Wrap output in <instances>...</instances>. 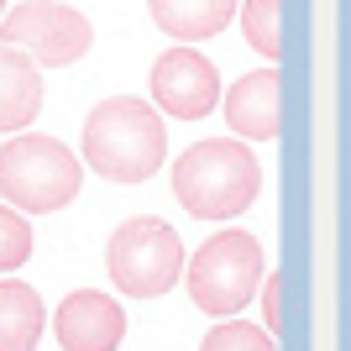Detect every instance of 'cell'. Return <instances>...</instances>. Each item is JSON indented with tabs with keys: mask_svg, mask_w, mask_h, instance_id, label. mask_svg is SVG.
I'll use <instances>...</instances> for the list:
<instances>
[{
	"mask_svg": "<svg viewBox=\"0 0 351 351\" xmlns=\"http://www.w3.org/2000/svg\"><path fill=\"white\" fill-rule=\"evenodd\" d=\"M168 158V126L147 100L110 95L84 121V162L110 184H147Z\"/></svg>",
	"mask_w": 351,
	"mask_h": 351,
	"instance_id": "6da1fadb",
	"label": "cell"
},
{
	"mask_svg": "<svg viewBox=\"0 0 351 351\" xmlns=\"http://www.w3.org/2000/svg\"><path fill=\"white\" fill-rule=\"evenodd\" d=\"M263 189V168L252 158L247 142L231 136H210L194 142L184 158L173 162V194L178 205L199 220H236L241 210H252Z\"/></svg>",
	"mask_w": 351,
	"mask_h": 351,
	"instance_id": "7a4b0ae2",
	"label": "cell"
},
{
	"mask_svg": "<svg viewBox=\"0 0 351 351\" xmlns=\"http://www.w3.org/2000/svg\"><path fill=\"white\" fill-rule=\"evenodd\" d=\"M79 184H84V168H79V158H73L63 142H53V136L43 132H16L11 142L0 147V194H5V205L11 210H37V215H47V210H63L79 194Z\"/></svg>",
	"mask_w": 351,
	"mask_h": 351,
	"instance_id": "3957f363",
	"label": "cell"
},
{
	"mask_svg": "<svg viewBox=\"0 0 351 351\" xmlns=\"http://www.w3.org/2000/svg\"><path fill=\"white\" fill-rule=\"evenodd\" d=\"M184 283H189L194 309H205L215 320L247 309V299L257 293V283H263V247H257V236L252 231H215L205 247L189 257Z\"/></svg>",
	"mask_w": 351,
	"mask_h": 351,
	"instance_id": "277c9868",
	"label": "cell"
},
{
	"mask_svg": "<svg viewBox=\"0 0 351 351\" xmlns=\"http://www.w3.org/2000/svg\"><path fill=\"white\" fill-rule=\"evenodd\" d=\"M105 267H110V283L132 299H158L178 283L184 273V241L168 220L158 215H136L126 226H116L110 247H105Z\"/></svg>",
	"mask_w": 351,
	"mask_h": 351,
	"instance_id": "5b68a950",
	"label": "cell"
},
{
	"mask_svg": "<svg viewBox=\"0 0 351 351\" xmlns=\"http://www.w3.org/2000/svg\"><path fill=\"white\" fill-rule=\"evenodd\" d=\"M0 43L27 53L37 69H63L79 63L95 47V27L89 16H79L73 5L58 0H21L11 16H0Z\"/></svg>",
	"mask_w": 351,
	"mask_h": 351,
	"instance_id": "8992f818",
	"label": "cell"
},
{
	"mask_svg": "<svg viewBox=\"0 0 351 351\" xmlns=\"http://www.w3.org/2000/svg\"><path fill=\"white\" fill-rule=\"evenodd\" d=\"M152 105L178 121H199L220 105V73L194 47H168L152 63Z\"/></svg>",
	"mask_w": 351,
	"mask_h": 351,
	"instance_id": "52a82bcc",
	"label": "cell"
},
{
	"mask_svg": "<svg viewBox=\"0 0 351 351\" xmlns=\"http://www.w3.org/2000/svg\"><path fill=\"white\" fill-rule=\"evenodd\" d=\"M53 330H58L63 351H116L121 336H126V315H121V304L110 293L79 289V293H69L58 304Z\"/></svg>",
	"mask_w": 351,
	"mask_h": 351,
	"instance_id": "ba28073f",
	"label": "cell"
},
{
	"mask_svg": "<svg viewBox=\"0 0 351 351\" xmlns=\"http://www.w3.org/2000/svg\"><path fill=\"white\" fill-rule=\"evenodd\" d=\"M278 69L267 63V69L247 73V79H236L231 95H226V121H231L236 136H247V142H273L283 132L278 126Z\"/></svg>",
	"mask_w": 351,
	"mask_h": 351,
	"instance_id": "9c48e42d",
	"label": "cell"
},
{
	"mask_svg": "<svg viewBox=\"0 0 351 351\" xmlns=\"http://www.w3.org/2000/svg\"><path fill=\"white\" fill-rule=\"evenodd\" d=\"M43 110V73L27 53L0 43V132H21Z\"/></svg>",
	"mask_w": 351,
	"mask_h": 351,
	"instance_id": "30bf717a",
	"label": "cell"
},
{
	"mask_svg": "<svg viewBox=\"0 0 351 351\" xmlns=\"http://www.w3.org/2000/svg\"><path fill=\"white\" fill-rule=\"evenodd\" d=\"M47 309L37 289L21 278H0V351H32L43 341Z\"/></svg>",
	"mask_w": 351,
	"mask_h": 351,
	"instance_id": "8fae6325",
	"label": "cell"
},
{
	"mask_svg": "<svg viewBox=\"0 0 351 351\" xmlns=\"http://www.w3.org/2000/svg\"><path fill=\"white\" fill-rule=\"evenodd\" d=\"M147 11L168 37L178 43H199L226 32V21L236 16V0H147Z\"/></svg>",
	"mask_w": 351,
	"mask_h": 351,
	"instance_id": "7c38bea8",
	"label": "cell"
},
{
	"mask_svg": "<svg viewBox=\"0 0 351 351\" xmlns=\"http://www.w3.org/2000/svg\"><path fill=\"white\" fill-rule=\"evenodd\" d=\"M241 32H247L252 53L278 63V53H283V0H247L241 5Z\"/></svg>",
	"mask_w": 351,
	"mask_h": 351,
	"instance_id": "4fadbf2b",
	"label": "cell"
},
{
	"mask_svg": "<svg viewBox=\"0 0 351 351\" xmlns=\"http://www.w3.org/2000/svg\"><path fill=\"white\" fill-rule=\"evenodd\" d=\"M199 351H278V341L267 336L263 325H247V320H220L215 330L199 341Z\"/></svg>",
	"mask_w": 351,
	"mask_h": 351,
	"instance_id": "5bb4252c",
	"label": "cell"
},
{
	"mask_svg": "<svg viewBox=\"0 0 351 351\" xmlns=\"http://www.w3.org/2000/svg\"><path fill=\"white\" fill-rule=\"evenodd\" d=\"M32 257V226L21 210L0 205V273H16V267Z\"/></svg>",
	"mask_w": 351,
	"mask_h": 351,
	"instance_id": "9a60e30c",
	"label": "cell"
},
{
	"mask_svg": "<svg viewBox=\"0 0 351 351\" xmlns=\"http://www.w3.org/2000/svg\"><path fill=\"white\" fill-rule=\"evenodd\" d=\"M263 315H267V336H278V330H283V273H267Z\"/></svg>",
	"mask_w": 351,
	"mask_h": 351,
	"instance_id": "2e32d148",
	"label": "cell"
},
{
	"mask_svg": "<svg viewBox=\"0 0 351 351\" xmlns=\"http://www.w3.org/2000/svg\"><path fill=\"white\" fill-rule=\"evenodd\" d=\"M0 16H5V0H0Z\"/></svg>",
	"mask_w": 351,
	"mask_h": 351,
	"instance_id": "e0dca14e",
	"label": "cell"
}]
</instances>
